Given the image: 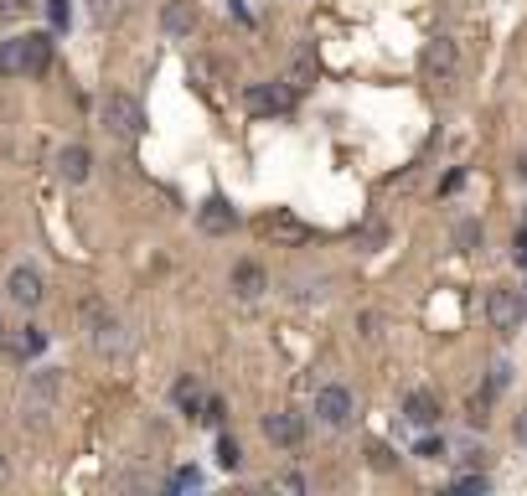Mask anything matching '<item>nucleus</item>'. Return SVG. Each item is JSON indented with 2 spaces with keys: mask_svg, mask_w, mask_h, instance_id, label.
Wrapping results in <instances>:
<instances>
[{
  "mask_svg": "<svg viewBox=\"0 0 527 496\" xmlns=\"http://www.w3.org/2000/svg\"><path fill=\"white\" fill-rule=\"evenodd\" d=\"M47 62H52V37H47V31H26V37L0 42V73H6V78L47 73Z\"/></svg>",
  "mask_w": 527,
  "mask_h": 496,
  "instance_id": "obj_1",
  "label": "nucleus"
},
{
  "mask_svg": "<svg viewBox=\"0 0 527 496\" xmlns=\"http://www.w3.org/2000/svg\"><path fill=\"white\" fill-rule=\"evenodd\" d=\"M57 398H62V372L57 367H42V372H31L26 388H21V424H47L57 414Z\"/></svg>",
  "mask_w": 527,
  "mask_h": 496,
  "instance_id": "obj_2",
  "label": "nucleus"
},
{
  "mask_svg": "<svg viewBox=\"0 0 527 496\" xmlns=\"http://www.w3.org/2000/svg\"><path fill=\"white\" fill-rule=\"evenodd\" d=\"M83 326H88L93 352H104V357H119V352H124V321L114 316L109 305L88 300V305H83Z\"/></svg>",
  "mask_w": 527,
  "mask_h": 496,
  "instance_id": "obj_3",
  "label": "nucleus"
},
{
  "mask_svg": "<svg viewBox=\"0 0 527 496\" xmlns=\"http://www.w3.org/2000/svg\"><path fill=\"white\" fill-rule=\"evenodd\" d=\"M99 114H104V130L119 135V140H135L145 130V109H140V99H130V93H109Z\"/></svg>",
  "mask_w": 527,
  "mask_h": 496,
  "instance_id": "obj_4",
  "label": "nucleus"
},
{
  "mask_svg": "<svg viewBox=\"0 0 527 496\" xmlns=\"http://www.w3.org/2000/svg\"><path fill=\"white\" fill-rule=\"evenodd\" d=\"M419 73H424L429 83H450V78L460 73V47H455L450 37L424 42V52H419Z\"/></svg>",
  "mask_w": 527,
  "mask_h": 496,
  "instance_id": "obj_5",
  "label": "nucleus"
},
{
  "mask_svg": "<svg viewBox=\"0 0 527 496\" xmlns=\"http://www.w3.org/2000/svg\"><path fill=\"white\" fill-rule=\"evenodd\" d=\"M352 414H357V398H352L347 383H326V388L316 393V419H321L326 429H347Z\"/></svg>",
  "mask_w": 527,
  "mask_h": 496,
  "instance_id": "obj_6",
  "label": "nucleus"
},
{
  "mask_svg": "<svg viewBox=\"0 0 527 496\" xmlns=\"http://www.w3.org/2000/svg\"><path fill=\"white\" fill-rule=\"evenodd\" d=\"M6 295H11L21 310H37V305L47 300V279H42V269H37V264H16V269L6 274Z\"/></svg>",
  "mask_w": 527,
  "mask_h": 496,
  "instance_id": "obj_7",
  "label": "nucleus"
},
{
  "mask_svg": "<svg viewBox=\"0 0 527 496\" xmlns=\"http://www.w3.org/2000/svg\"><path fill=\"white\" fill-rule=\"evenodd\" d=\"M522 316H527V305H522L517 290H491V295H486V321H491V331L512 336V331L522 326Z\"/></svg>",
  "mask_w": 527,
  "mask_h": 496,
  "instance_id": "obj_8",
  "label": "nucleus"
},
{
  "mask_svg": "<svg viewBox=\"0 0 527 496\" xmlns=\"http://www.w3.org/2000/svg\"><path fill=\"white\" fill-rule=\"evenodd\" d=\"M42 347H47V331H42V326H16V331L0 336V352H6L11 362H31V357H42Z\"/></svg>",
  "mask_w": 527,
  "mask_h": 496,
  "instance_id": "obj_9",
  "label": "nucleus"
},
{
  "mask_svg": "<svg viewBox=\"0 0 527 496\" xmlns=\"http://www.w3.org/2000/svg\"><path fill=\"white\" fill-rule=\"evenodd\" d=\"M264 440L279 445V450H295L305 440V419L290 414V409H279V414H264Z\"/></svg>",
  "mask_w": 527,
  "mask_h": 496,
  "instance_id": "obj_10",
  "label": "nucleus"
},
{
  "mask_svg": "<svg viewBox=\"0 0 527 496\" xmlns=\"http://www.w3.org/2000/svg\"><path fill=\"white\" fill-rule=\"evenodd\" d=\"M295 93L290 83H254L248 88V114H290Z\"/></svg>",
  "mask_w": 527,
  "mask_h": 496,
  "instance_id": "obj_11",
  "label": "nucleus"
},
{
  "mask_svg": "<svg viewBox=\"0 0 527 496\" xmlns=\"http://www.w3.org/2000/svg\"><path fill=\"white\" fill-rule=\"evenodd\" d=\"M197 228H202V233H212V238H223V233H233V228H238V212H233L223 197H207V202L197 207Z\"/></svg>",
  "mask_w": 527,
  "mask_h": 496,
  "instance_id": "obj_12",
  "label": "nucleus"
},
{
  "mask_svg": "<svg viewBox=\"0 0 527 496\" xmlns=\"http://www.w3.org/2000/svg\"><path fill=\"white\" fill-rule=\"evenodd\" d=\"M403 419H409L414 429H434L440 424V398H434L429 388H414L409 398H403Z\"/></svg>",
  "mask_w": 527,
  "mask_h": 496,
  "instance_id": "obj_13",
  "label": "nucleus"
},
{
  "mask_svg": "<svg viewBox=\"0 0 527 496\" xmlns=\"http://www.w3.org/2000/svg\"><path fill=\"white\" fill-rule=\"evenodd\" d=\"M161 31L166 37H192L197 31V6L192 0H166L161 6Z\"/></svg>",
  "mask_w": 527,
  "mask_h": 496,
  "instance_id": "obj_14",
  "label": "nucleus"
},
{
  "mask_svg": "<svg viewBox=\"0 0 527 496\" xmlns=\"http://www.w3.org/2000/svg\"><path fill=\"white\" fill-rule=\"evenodd\" d=\"M264 290H269V274H264V264H254V259L233 264V295H238V300H259Z\"/></svg>",
  "mask_w": 527,
  "mask_h": 496,
  "instance_id": "obj_15",
  "label": "nucleus"
},
{
  "mask_svg": "<svg viewBox=\"0 0 527 496\" xmlns=\"http://www.w3.org/2000/svg\"><path fill=\"white\" fill-rule=\"evenodd\" d=\"M57 171H62V181H68V186H83V181H88V171H93V155H88V145H62V155H57Z\"/></svg>",
  "mask_w": 527,
  "mask_h": 496,
  "instance_id": "obj_16",
  "label": "nucleus"
},
{
  "mask_svg": "<svg viewBox=\"0 0 527 496\" xmlns=\"http://www.w3.org/2000/svg\"><path fill=\"white\" fill-rule=\"evenodd\" d=\"M264 233L285 238V243H305V238H310V228H300L295 217H285V212H279V217H269V223H264Z\"/></svg>",
  "mask_w": 527,
  "mask_h": 496,
  "instance_id": "obj_17",
  "label": "nucleus"
},
{
  "mask_svg": "<svg viewBox=\"0 0 527 496\" xmlns=\"http://www.w3.org/2000/svg\"><path fill=\"white\" fill-rule=\"evenodd\" d=\"M455 248H460V254H476V248H481V223H476V217L455 223Z\"/></svg>",
  "mask_w": 527,
  "mask_h": 496,
  "instance_id": "obj_18",
  "label": "nucleus"
},
{
  "mask_svg": "<svg viewBox=\"0 0 527 496\" xmlns=\"http://www.w3.org/2000/svg\"><path fill=\"white\" fill-rule=\"evenodd\" d=\"M176 409H181V414H197V409H202V388H197V378H181V383H176Z\"/></svg>",
  "mask_w": 527,
  "mask_h": 496,
  "instance_id": "obj_19",
  "label": "nucleus"
},
{
  "mask_svg": "<svg viewBox=\"0 0 527 496\" xmlns=\"http://www.w3.org/2000/svg\"><path fill=\"white\" fill-rule=\"evenodd\" d=\"M217 465H223V471H238V465H243V450H238L233 434H223V440H217Z\"/></svg>",
  "mask_w": 527,
  "mask_h": 496,
  "instance_id": "obj_20",
  "label": "nucleus"
},
{
  "mask_svg": "<svg viewBox=\"0 0 527 496\" xmlns=\"http://www.w3.org/2000/svg\"><path fill=\"white\" fill-rule=\"evenodd\" d=\"M367 465H372V471H393V465H398V455H393L388 445H378V440H372V445H367Z\"/></svg>",
  "mask_w": 527,
  "mask_h": 496,
  "instance_id": "obj_21",
  "label": "nucleus"
},
{
  "mask_svg": "<svg viewBox=\"0 0 527 496\" xmlns=\"http://www.w3.org/2000/svg\"><path fill=\"white\" fill-rule=\"evenodd\" d=\"M486 388H491V393H507V388H512V362H491Z\"/></svg>",
  "mask_w": 527,
  "mask_h": 496,
  "instance_id": "obj_22",
  "label": "nucleus"
},
{
  "mask_svg": "<svg viewBox=\"0 0 527 496\" xmlns=\"http://www.w3.org/2000/svg\"><path fill=\"white\" fill-rule=\"evenodd\" d=\"M197 486H202V471H192V465H181L171 476V491H197Z\"/></svg>",
  "mask_w": 527,
  "mask_h": 496,
  "instance_id": "obj_23",
  "label": "nucleus"
},
{
  "mask_svg": "<svg viewBox=\"0 0 527 496\" xmlns=\"http://www.w3.org/2000/svg\"><path fill=\"white\" fill-rule=\"evenodd\" d=\"M47 21L52 26H68L73 21V0H47Z\"/></svg>",
  "mask_w": 527,
  "mask_h": 496,
  "instance_id": "obj_24",
  "label": "nucleus"
},
{
  "mask_svg": "<svg viewBox=\"0 0 527 496\" xmlns=\"http://www.w3.org/2000/svg\"><path fill=\"white\" fill-rule=\"evenodd\" d=\"M119 0H93V21H99V26H109V21H119Z\"/></svg>",
  "mask_w": 527,
  "mask_h": 496,
  "instance_id": "obj_25",
  "label": "nucleus"
},
{
  "mask_svg": "<svg viewBox=\"0 0 527 496\" xmlns=\"http://www.w3.org/2000/svg\"><path fill=\"white\" fill-rule=\"evenodd\" d=\"M419 455L424 460H440L445 455V440H434V434H429V440H419Z\"/></svg>",
  "mask_w": 527,
  "mask_h": 496,
  "instance_id": "obj_26",
  "label": "nucleus"
},
{
  "mask_svg": "<svg viewBox=\"0 0 527 496\" xmlns=\"http://www.w3.org/2000/svg\"><path fill=\"white\" fill-rule=\"evenodd\" d=\"M202 419H207V424H223V398H207V403H202Z\"/></svg>",
  "mask_w": 527,
  "mask_h": 496,
  "instance_id": "obj_27",
  "label": "nucleus"
},
{
  "mask_svg": "<svg viewBox=\"0 0 527 496\" xmlns=\"http://www.w3.org/2000/svg\"><path fill=\"white\" fill-rule=\"evenodd\" d=\"M274 486H279V491H305V476H295V471H285V476H279Z\"/></svg>",
  "mask_w": 527,
  "mask_h": 496,
  "instance_id": "obj_28",
  "label": "nucleus"
},
{
  "mask_svg": "<svg viewBox=\"0 0 527 496\" xmlns=\"http://www.w3.org/2000/svg\"><path fill=\"white\" fill-rule=\"evenodd\" d=\"M455 491H486V476H455Z\"/></svg>",
  "mask_w": 527,
  "mask_h": 496,
  "instance_id": "obj_29",
  "label": "nucleus"
},
{
  "mask_svg": "<svg viewBox=\"0 0 527 496\" xmlns=\"http://www.w3.org/2000/svg\"><path fill=\"white\" fill-rule=\"evenodd\" d=\"M512 434H517V445H522V450H527V409H522V414H517V424H512Z\"/></svg>",
  "mask_w": 527,
  "mask_h": 496,
  "instance_id": "obj_30",
  "label": "nucleus"
},
{
  "mask_svg": "<svg viewBox=\"0 0 527 496\" xmlns=\"http://www.w3.org/2000/svg\"><path fill=\"white\" fill-rule=\"evenodd\" d=\"M517 181H527V150L517 155Z\"/></svg>",
  "mask_w": 527,
  "mask_h": 496,
  "instance_id": "obj_31",
  "label": "nucleus"
},
{
  "mask_svg": "<svg viewBox=\"0 0 527 496\" xmlns=\"http://www.w3.org/2000/svg\"><path fill=\"white\" fill-rule=\"evenodd\" d=\"M0 336H6V321H0Z\"/></svg>",
  "mask_w": 527,
  "mask_h": 496,
  "instance_id": "obj_32",
  "label": "nucleus"
}]
</instances>
